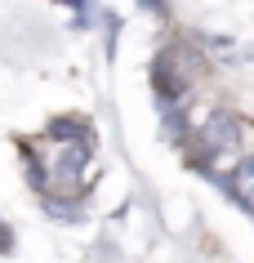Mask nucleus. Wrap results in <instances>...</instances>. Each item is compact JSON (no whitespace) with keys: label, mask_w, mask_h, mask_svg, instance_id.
<instances>
[{"label":"nucleus","mask_w":254,"mask_h":263,"mask_svg":"<svg viewBox=\"0 0 254 263\" xmlns=\"http://www.w3.org/2000/svg\"><path fill=\"white\" fill-rule=\"evenodd\" d=\"M227 187H232V196H237L241 205L254 210V156H241L237 165H232V179H227Z\"/></svg>","instance_id":"obj_1"}]
</instances>
